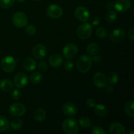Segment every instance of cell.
Listing matches in <instances>:
<instances>
[{"instance_id":"obj_27","label":"cell","mask_w":134,"mask_h":134,"mask_svg":"<svg viewBox=\"0 0 134 134\" xmlns=\"http://www.w3.org/2000/svg\"><path fill=\"white\" fill-rule=\"evenodd\" d=\"M9 127V120L5 116L0 115V132L7 130Z\"/></svg>"},{"instance_id":"obj_43","label":"cell","mask_w":134,"mask_h":134,"mask_svg":"<svg viewBox=\"0 0 134 134\" xmlns=\"http://www.w3.org/2000/svg\"><path fill=\"white\" fill-rule=\"evenodd\" d=\"M128 134H133L134 132H133L132 130H130V131H128Z\"/></svg>"},{"instance_id":"obj_33","label":"cell","mask_w":134,"mask_h":134,"mask_svg":"<svg viewBox=\"0 0 134 134\" xmlns=\"http://www.w3.org/2000/svg\"><path fill=\"white\" fill-rule=\"evenodd\" d=\"M91 133L92 134H105V132L100 126H94L92 127Z\"/></svg>"},{"instance_id":"obj_28","label":"cell","mask_w":134,"mask_h":134,"mask_svg":"<svg viewBox=\"0 0 134 134\" xmlns=\"http://www.w3.org/2000/svg\"><path fill=\"white\" fill-rule=\"evenodd\" d=\"M107 81L111 85H116L119 82V76L115 72H111L108 75V78H107Z\"/></svg>"},{"instance_id":"obj_12","label":"cell","mask_w":134,"mask_h":134,"mask_svg":"<svg viewBox=\"0 0 134 134\" xmlns=\"http://www.w3.org/2000/svg\"><path fill=\"white\" fill-rule=\"evenodd\" d=\"M47 48L42 44H36L33 48L32 54L37 60L43 59L47 56Z\"/></svg>"},{"instance_id":"obj_21","label":"cell","mask_w":134,"mask_h":134,"mask_svg":"<svg viewBox=\"0 0 134 134\" xmlns=\"http://www.w3.org/2000/svg\"><path fill=\"white\" fill-rule=\"evenodd\" d=\"M99 51V47L97 43H90L86 47V52L90 56H94L97 54Z\"/></svg>"},{"instance_id":"obj_16","label":"cell","mask_w":134,"mask_h":134,"mask_svg":"<svg viewBox=\"0 0 134 134\" xmlns=\"http://www.w3.org/2000/svg\"><path fill=\"white\" fill-rule=\"evenodd\" d=\"M63 58L60 54L54 53L51 55L48 59L49 64L53 68H58L63 64Z\"/></svg>"},{"instance_id":"obj_19","label":"cell","mask_w":134,"mask_h":134,"mask_svg":"<svg viewBox=\"0 0 134 134\" xmlns=\"http://www.w3.org/2000/svg\"><path fill=\"white\" fill-rule=\"evenodd\" d=\"M13 84L10 80L3 79L0 81V89L4 92H9L13 90Z\"/></svg>"},{"instance_id":"obj_45","label":"cell","mask_w":134,"mask_h":134,"mask_svg":"<svg viewBox=\"0 0 134 134\" xmlns=\"http://www.w3.org/2000/svg\"><path fill=\"white\" fill-rule=\"evenodd\" d=\"M34 1H40V0H34Z\"/></svg>"},{"instance_id":"obj_37","label":"cell","mask_w":134,"mask_h":134,"mask_svg":"<svg viewBox=\"0 0 134 134\" xmlns=\"http://www.w3.org/2000/svg\"><path fill=\"white\" fill-rule=\"evenodd\" d=\"M86 105L88 106L90 108H92V107H94L96 106V101L94 100L92 98H89L86 100Z\"/></svg>"},{"instance_id":"obj_13","label":"cell","mask_w":134,"mask_h":134,"mask_svg":"<svg viewBox=\"0 0 134 134\" xmlns=\"http://www.w3.org/2000/svg\"><path fill=\"white\" fill-rule=\"evenodd\" d=\"M28 82V77L24 73H19L14 79V84L18 88L25 87Z\"/></svg>"},{"instance_id":"obj_10","label":"cell","mask_w":134,"mask_h":134,"mask_svg":"<svg viewBox=\"0 0 134 134\" xmlns=\"http://www.w3.org/2000/svg\"><path fill=\"white\" fill-rule=\"evenodd\" d=\"M47 14L48 16L53 19L59 18L63 14V10L61 7L56 4H52L47 8Z\"/></svg>"},{"instance_id":"obj_2","label":"cell","mask_w":134,"mask_h":134,"mask_svg":"<svg viewBox=\"0 0 134 134\" xmlns=\"http://www.w3.org/2000/svg\"><path fill=\"white\" fill-rule=\"evenodd\" d=\"M62 126L64 132L67 134H77L79 132V124L74 119L68 118L64 120Z\"/></svg>"},{"instance_id":"obj_8","label":"cell","mask_w":134,"mask_h":134,"mask_svg":"<svg viewBox=\"0 0 134 134\" xmlns=\"http://www.w3.org/2000/svg\"><path fill=\"white\" fill-rule=\"evenodd\" d=\"M78 53V48L73 43H69L64 47L63 55L67 59H71L75 57Z\"/></svg>"},{"instance_id":"obj_44","label":"cell","mask_w":134,"mask_h":134,"mask_svg":"<svg viewBox=\"0 0 134 134\" xmlns=\"http://www.w3.org/2000/svg\"><path fill=\"white\" fill-rule=\"evenodd\" d=\"M16 1H18V2L22 3V2H24V1H26V0H16Z\"/></svg>"},{"instance_id":"obj_23","label":"cell","mask_w":134,"mask_h":134,"mask_svg":"<svg viewBox=\"0 0 134 134\" xmlns=\"http://www.w3.org/2000/svg\"><path fill=\"white\" fill-rule=\"evenodd\" d=\"M124 111L128 116L131 118L134 117V102L130 101L124 106Z\"/></svg>"},{"instance_id":"obj_40","label":"cell","mask_w":134,"mask_h":134,"mask_svg":"<svg viewBox=\"0 0 134 134\" xmlns=\"http://www.w3.org/2000/svg\"><path fill=\"white\" fill-rule=\"evenodd\" d=\"M101 59H102V58H101L100 55H98V54H97L93 56L92 58V61L94 62L98 63L101 61Z\"/></svg>"},{"instance_id":"obj_9","label":"cell","mask_w":134,"mask_h":134,"mask_svg":"<svg viewBox=\"0 0 134 134\" xmlns=\"http://www.w3.org/2000/svg\"><path fill=\"white\" fill-rule=\"evenodd\" d=\"M126 36V33L124 30L118 28L114 30L109 35V39L114 43H119L123 41Z\"/></svg>"},{"instance_id":"obj_11","label":"cell","mask_w":134,"mask_h":134,"mask_svg":"<svg viewBox=\"0 0 134 134\" xmlns=\"http://www.w3.org/2000/svg\"><path fill=\"white\" fill-rule=\"evenodd\" d=\"M93 82L96 86L99 88H103L107 84V77L104 73L102 72H98L94 75Z\"/></svg>"},{"instance_id":"obj_18","label":"cell","mask_w":134,"mask_h":134,"mask_svg":"<svg viewBox=\"0 0 134 134\" xmlns=\"http://www.w3.org/2000/svg\"><path fill=\"white\" fill-rule=\"evenodd\" d=\"M37 63L35 60L31 58H27L24 60L23 62V68L25 70L27 71H34L36 68Z\"/></svg>"},{"instance_id":"obj_1","label":"cell","mask_w":134,"mask_h":134,"mask_svg":"<svg viewBox=\"0 0 134 134\" xmlns=\"http://www.w3.org/2000/svg\"><path fill=\"white\" fill-rule=\"evenodd\" d=\"M92 63V58L90 56L85 54L82 55L77 59V69L80 73H87L91 68Z\"/></svg>"},{"instance_id":"obj_24","label":"cell","mask_w":134,"mask_h":134,"mask_svg":"<svg viewBox=\"0 0 134 134\" xmlns=\"http://www.w3.org/2000/svg\"><path fill=\"white\" fill-rule=\"evenodd\" d=\"M80 126L84 128H89L92 125V121L87 116H81L79 120Z\"/></svg>"},{"instance_id":"obj_38","label":"cell","mask_w":134,"mask_h":134,"mask_svg":"<svg viewBox=\"0 0 134 134\" xmlns=\"http://www.w3.org/2000/svg\"><path fill=\"white\" fill-rule=\"evenodd\" d=\"M99 22H100V19L98 16H94L92 18L91 24L94 26H98L99 24Z\"/></svg>"},{"instance_id":"obj_32","label":"cell","mask_w":134,"mask_h":134,"mask_svg":"<svg viewBox=\"0 0 134 134\" xmlns=\"http://www.w3.org/2000/svg\"><path fill=\"white\" fill-rule=\"evenodd\" d=\"M26 34L30 36H33L35 35L37 32L36 27L35 26H32V25H29L26 27Z\"/></svg>"},{"instance_id":"obj_20","label":"cell","mask_w":134,"mask_h":134,"mask_svg":"<svg viewBox=\"0 0 134 134\" xmlns=\"http://www.w3.org/2000/svg\"><path fill=\"white\" fill-rule=\"evenodd\" d=\"M94 111L96 115L99 116H105L107 114V108L103 104L96 105L94 107Z\"/></svg>"},{"instance_id":"obj_30","label":"cell","mask_w":134,"mask_h":134,"mask_svg":"<svg viewBox=\"0 0 134 134\" xmlns=\"http://www.w3.org/2000/svg\"><path fill=\"white\" fill-rule=\"evenodd\" d=\"M96 35L99 39H104L107 36V30L103 27H99L96 31Z\"/></svg>"},{"instance_id":"obj_3","label":"cell","mask_w":134,"mask_h":134,"mask_svg":"<svg viewBox=\"0 0 134 134\" xmlns=\"http://www.w3.org/2000/svg\"><path fill=\"white\" fill-rule=\"evenodd\" d=\"M92 34V26L89 23H83L80 25L77 30V35L82 40L87 39Z\"/></svg>"},{"instance_id":"obj_25","label":"cell","mask_w":134,"mask_h":134,"mask_svg":"<svg viewBox=\"0 0 134 134\" xmlns=\"http://www.w3.org/2000/svg\"><path fill=\"white\" fill-rule=\"evenodd\" d=\"M10 128L14 130H18L20 129L23 126V122L20 119H14L11 120L9 124Z\"/></svg>"},{"instance_id":"obj_42","label":"cell","mask_w":134,"mask_h":134,"mask_svg":"<svg viewBox=\"0 0 134 134\" xmlns=\"http://www.w3.org/2000/svg\"><path fill=\"white\" fill-rule=\"evenodd\" d=\"M106 8L107 9H109V10H111L112 9L114 8V3L113 2H108L106 3Z\"/></svg>"},{"instance_id":"obj_7","label":"cell","mask_w":134,"mask_h":134,"mask_svg":"<svg viewBox=\"0 0 134 134\" xmlns=\"http://www.w3.org/2000/svg\"><path fill=\"white\" fill-rule=\"evenodd\" d=\"M75 16L81 22H86L90 18V12L85 7L80 6L76 8L75 10Z\"/></svg>"},{"instance_id":"obj_15","label":"cell","mask_w":134,"mask_h":134,"mask_svg":"<svg viewBox=\"0 0 134 134\" xmlns=\"http://www.w3.org/2000/svg\"><path fill=\"white\" fill-rule=\"evenodd\" d=\"M62 111L64 115L68 116H74L77 115V108L75 104L71 102L65 103L63 105Z\"/></svg>"},{"instance_id":"obj_34","label":"cell","mask_w":134,"mask_h":134,"mask_svg":"<svg viewBox=\"0 0 134 134\" xmlns=\"http://www.w3.org/2000/svg\"><path fill=\"white\" fill-rule=\"evenodd\" d=\"M38 68L41 72H46L48 70V64L44 61H41L38 64Z\"/></svg>"},{"instance_id":"obj_4","label":"cell","mask_w":134,"mask_h":134,"mask_svg":"<svg viewBox=\"0 0 134 134\" xmlns=\"http://www.w3.org/2000/svg\"><path fill=\"white\" fill-rule=\"evenodd\" d=\"M12 21L16 27L22 28V27H25L28 23V19L25 13L22 12H17L14 13V15L13 16Z\"/></svg>"},{"instance_id":"obj_22","label":"cell","mask_w":134,"mask_h":134,"mask_svg":"<svg viewBox=\"0 0 134 134\" xmlns=\"http://www.w3.org/2000/svg\"><path fill=\"white\" fill-rule=\"evenodd\" d=\"M46 111L43 108H39L34 113V118L37 122H43L46 119Z\"/></svg>"},{"instance_id":"obj_14","label":"cell","mask_w":134,"mask_h":134,"mask_svg":"<svg viewBox=\"0 0 134 134\" xmlns=\"http://www.w3.org/2000/svg\"><path fill=\"white\" fill-rule=\"evenodd\" d=\"M130 0H116L114 3V8L120 13L127 11L130 7Z\"/></svg>"},{"instance_id":"obj_31","label":"cell","mask_w":134,"mask_h":134,"mask_svg":"<svg viewBox=\"0 0 134 134\" xmlns=\"http://www.w3.org/2000/svg\"><path fill=\"white\" fill-rule=\"evenodd\" d=\"M15 0H0V7L3 9L10 8L14 3Z\"/></svg>"},{"instance_id":"obj_6","label":"cell","mask_w":134,"mask_h":134,"mask_svg":"<svg viewBox=\"0 0 134 134\" xmlns=\"http://www.w3.org/2000/svg\"><path fill=\"white\" fill-rule=\"evenodd\" d=\"M26 108L24 105L20 103H15L12 104L9 107V113L14 116H22L26 113Z\"/></svg>"},{"instance_id":"obj_17","label":"cell","mask_w":134,"mask_h":134,"mask_svg":"<svg viewBox=\"0 0 134 134\" xmlns=\"http://www.w3.org/2000/svg\"><path fill=\"white\" fill-rule=\"evenodd\" d=\"M109 132L111 134H124L125 128L119 122H113L109 126Z\"/></svg>"},{"instance_id":"obj_26","label":"cell","mask_w":134,"mask_h":134,"mask_svg":"<svg viewBox=\"0 0 134 134\" xmlns=\"http://www.w3.org/2000/svg\"><path fill=\"white\" fill-rule=\"evenodd\" d=\"M43 80V75L39 72H34L30 76V81L34 84H38Z\"/></svg>"},{"instance_id":"obj_29","label":"cell","mask_w":134,"mask_h":134,"mask_svg":"<svg viewBox=\"0 0 134 134\" xmlns=\"http://www.w3.org/2000/svg\"><path fill=\"white\" fill-rule=\"evenodd\" d=\"M116 18H117V14L115 11L110 10L109 11L107 12L106 14V20L109 23H114L116 20Z\"/></svg>"},{"instance_id":"obj_5","label":"cell","mask_w":134,"mask_h":134,"mask_svg":"<svg viewBox=\"0 0 134 134\" xmlns=\"http://www.w3.org/2000/svg\"><path fill=\"white\" fill-rule=\"evenodd\" d=\"M1 66L4 71L7 73H10L15 69V59L10 56H5L1 60Z\"/></svg>"},{"instance_id":"obj_36","label":"cell","mask_w":134,"mask_h":134,"mask_svg":"<svg viewBox=\"0 0 134 134\" xmlns=\"http://www.w3.org/2000/svg\"><path fill=\"white\" fill-rule=\"evenodd\" d=\"M22 96V94H21V92L20 90H18V89H15L13 91L11 94V97L13 99H15V100H17V99H20Z\"/></svg>"},{"instance_id":"obj_39","label":"cell","mask_w":134,"mask_h":134,"mask_svg":"<svg viewBox=\"0 0 134 134\" xmlns=\"http://www.w3.org/2000/svg\"><path fill=\"white\" fill-rule=\"evenodd\" d=\"M128 36L129 37V39H130L132 41H133L134 40V33H133V28L132 27L131 29H130L129 31H128Z\"/></svg>"},{"instance_id":"obj_41","label":"cell","mask_w":134,"mask_h":134,"mask_svg":"<svg viewBox=\"0 0 134 134\" xmlns=\"http://www.w3.org/2000/svg\"><path fill=\"white\" fill-rule=\"evenodd\" d=\"M105 90L107 92L109 93H111L113 92V88L112 87V86L111 85V84L110 85H106L105 86Z\"/></svg>"},{"instance_id":"obj_35","label":"cell","mask_w":134,"mask_h":134,"mask_svg":"<svg viewBox=\"0 0 134 134\" xmlns=\"http://www.w3.org/2000/svg\"><path fill=\"white\" fill-rule=\"evenodd\" d=\"M74 68V64L72 61L70 60H67L64 62V68L68 71H70Z\"/></svg>"}]
</instances>
